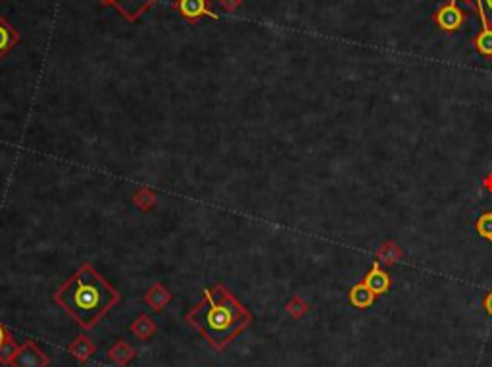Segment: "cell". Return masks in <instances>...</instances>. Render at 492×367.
I'll list each match as a JSON object with an SVG mask.
<instances>
[{"label": "cell", "mask_w": 492, "mask_h": 367, "mask_svg": "<svg viewBox=\"0 0 492 367\" xmlns=\"http://www.w3.org/2000/svg\"><path fill=\"white\" fill-rule=\"evenodd\" d=\"M487 189H489V191H491V193H492V177H491V179H489V181H487Z\"/></svg>", "instance_id": "24"}, {"label": "cell", "mask_w": 492, "mask_h": 367, "mask_svg": "<svg viewBox=\"0 0 492 367\" xmlns=\"http://www.w3.org/2000/svg\"><path fill=\"white\" fill-rule=\"evenodd\" d=\"M402 258V250L396 246L395 242H385L379 252H377V261L379 263H385V265H393L396 261Z\"/></svg>", "instance_id": "17"}, {"label": "cell", "mask_w": 492, "mask_h": 367, "mask_svg": "<svg viewBox=\"0 0 492 367\" xmlns=\"http://www.w3.org/2000/svg\"><path fill=\"white\" fill-rule=\"evenodd\" d=\"M482 6H484L487 16H489V21H492V0H482Z\"/></svg>", "instance_id": "22"}, {"label": "cell", "mask_w": 492, "mask_h": 367, "mask_svg": "<svg viewBox=\"0 0 492 367\" xmlns=\"http://www.w3.org/2000/svg\"><path fill=\"white\" fill-rule=\"evenodd\" d=\"M68 352L75 357L78 362L85 364V362H89V357H93V354L97 352V346L91 342V338H87L85 335H79L68 346Z\"/></svg>", "instance_id": "13"}, {"label": "cell", "mask_w": 492, "mask_h": 367, "mask_svg": "<svg viewBox=\"0 0 492 367\" xmlns=\"http://www.w3.org/2000/svg\"><path fill=\"white\" fill-rule=\"evenodd\" d=\"M220 4L223 6V10H227V12H235L239 6L242 4V0H220Z\"/></svg>", "instance_id": "20"}, {"label": "cell", "mask_w": 492, "mask_h": 367, "mask_svg": "<svg viewBox=\"0 0 492 367\" xmlns=\"http://www.w3.org/2000/svg\"><path fill=\"white\" fill-rule=\"evenodd\" d=\"M100 2H102V4H112V6L116 4V0H100Z\"/></svg>", "instance_id": "23"}, {"label": "cell", "mask_w": 492, "mask_h": 367, "mask_svg": "<svg viewBox=\"0 0 492 367\" xmlns=\"http://www.w3.org/2000/svg\"><path fill=\"white\" fill-rule=\"evenodd\" d=\"M129 331H131L139 340H148V338H152L156 335V323L152 321L150 316L141 313V316H137L135 321L129 325Z\"/></svg>", "instance_id": "14"}, {"label": "cell", "mask_w": 492, "mask_h": 367, "mask_svg": "<svg viewBox=\"0 0 492 367\" xmlns=\"http://www.w3.org/2000/svg\"><path fill=\"white\" fill-rule=\"evenodd\" d=\"M465 2L475 8L477 16H479V21H481V31H479L477 37H475V49L479 50L482 56L492 58V25L491 21H489L487 12H484L482 0H465Z\"/></svg>", "instance_id": "4"}, {"label": "cell", "mask_w": 492, "mask_h": 367, "mask_svg": "<svg viewBox=\"0 0 492 367\" xmlns=\"http://www.w3.org/2000/svg\"><path fill=\"white\" fill-rule=\"evenodd\" d=\"M50 357L35 340H25L18 346L16 354L12 357L10 367H49Z\"/></svg>", "instance_id": "3"}, {"label": "cell", "mask_w": 492, "mask_h": 367, "mask_svg": "<svg viewBox=\"0 0 492 367\" xmlns=\"http://www.w3.org/2000/svg\"><path fill=\"white\" fill-rule=\"evenodd\" d=\"M187 323L213 348L223 350L252 323L254 316L225 285H215L202 292V300L187 316Z\"/></svg>", "instance_id": "1"}, {"label": "cell", "mask_w": 492, "mask_h": 367, "mask_svg": "<svg viewBox=\"0 0 492 367\" xmlns=\"http://www.w3.org/2000/svg\"><path fill=\"white\" fill-rule=\"evenodd\" d=\"M285 309H287V313H289L292 319H302L309 311V304L302 298V296H292V298L287 302Z\"/></svg>", "instance_id": "18"}, {"label": "cell", "mask_w": 492, "mask_h": 367, "mask_svg": "<svg viewBox=\"0 0 492 367\" xmlns=\"http://www.w3.org/2000/svg\"><path fill=\"white\" fill-rule=\"evenodd\" d=\"M463 20H465V14L458 8V2L456 0H448L444 6H441L436 14H434V21L436 25L443 31L454 33L462 27Z\"/></svg>", "instance_id": "6"}, {"label": "cell", "mask_w": 492, "mask_h": 367, "mask_svg": "<svg viewBox=\"0 0 492 367\" xmlns=\"http://www.w3.org/2000/svg\"><path fill=\"white\" fill-rule=\"evenodd\" d=\"M175 10L183 16L185 20L191 23H198L202 18H212L218 20L220 16L210 8V0H177Z\"/></svg>", "instance_id": "5"}, {"label": "cell", "mask_w": 492, "mask_h": 367, "mask_svg": "<svg viewBox=\"0 0 492 367\" xmlns=\"http://www.w3.org/2000/svg\"><path fill=\"white\" fill-rule=\"evenodd\" d=\"M156 202H158V196H156V193L152 189L141 187V189L133 194V204H135L137 208H139L143 213L150 212V210L156 206Z\"/></svg>", "instance_id": "16"}, {"label": "cell", "mask_w": 492, "mask_h": 367, "mask_svg": "<svg viewBox=\"0 0 492 367\" xmlns=\"http://www.w3.org/2000/svg\"><path fill=\"white\" fill-rule=\"evenodd\" d=\"M375 294H373V290L367 287L366 283H358L354 285L350 292H348V300H350V304L358 309H366V308H371L373 304H375Z\"/></svg>", "instance_id": "10"}, {"label": "cell", "mask_w": 492, "mask_h": 367, "mask_svg": "<svg viewBox=\"0 0 492 367\" xmlns=\"http://www.w3.org/2000/svg\"><path fill=\"white\" fill-rule=\"evenodd\" d=\"M16 350H18V344H16L14 337H12V333L0 323V364L2 366H10Z\"/></svg>", "instance_id": "15"}, {"label": "cell", "mask_w": 492, "mask_h": 367, "mask_svg": "<svg viewBox=\"0 0 492 367\" xmlns=\"http://www.w3.org/2000/svg\"><path fill=\"white\" fill-rule=\"evenodd\" d=\"M174 300V294L167 290V287H164L162 283H154L150 289L146 290L145 294V302L148 308L152 311H162L164 308L169 306V302Z\"/></svg>", "instance_id": "8"}, {"label": "cell", "mask_w": 492, "mask_h": 367, "mask_svg": "<svg viewBox=\"0 0 492 367\" xmlns=\"http://www.w3.org/2000/svg\"><path fill=\"white\" fill-rule=\"evenodd\" d=\"M52 300L83 331H93L98 321L119 304L121 294L91 263H83L60 285Z\"/></svg>", "instance_id": "2"}, {"label": "cell", "mask_w": 492, "mask_h": 367, "mask_svg": "<svg viewBox=\"0 0 492 367\" xmlns=\"http://www.w3.org/2000/svg\"><path fill=\"white\" fill-rule=\"evenodd\" d=\"M477 233L484 237L487 241H492V212L482 213L477 222Z\"/></svg>", "instance_id": "19"}, {"label": "cell", "mask_w": 492, "mask_h": 367, "mask_svg": "<svg viewBox=\"0 0 492 367\" xmlns=\"http://www.w3.org/2000/svg\"><path fill=\"white\" fill-rule=\"evenodd\" d=\"M154 2L156 0H116L114 6L127 21H137L145 12L150 10Z\"/></svg>", "instance_id": "7"}, {"label": "cell", "mask_w": 492, "mask_h": 367, "mask_svg": "<svg viewBox=\"0 0 492 367\" xmlns=\"http://www.w3.org/2000/svg\"><path fill=\"white\" fill-rule=\"evenodd\" d=\"M135 348L127 344L126 340H117L114 346L108 350V357L116 367H127L135 359Z\"/></svg>", "instance_id": "12"}, {"label": "cell", "mask_w": 492, "mask_h": 367, "mask_svg": "<svg viewBox=\"0 0 492 367\" xmlns=\"http://www.w3.org/2000/svg\"><path fill=\"white\" fill-rule=\"evenodd\" d=\"M482 306H484V309H487V313L489 316H492V290L484 296V300H482Z\"/></svg>", "instance_id": "21"}, {"label": "cell", "mask_w": 492, "mask_h": 367, "mask_svg": "<svg viewBox=\"0 0 492 367\" xmlns=\"http://www.w3.org/2000/svg\"><path fill=\"white\" fill-rule=\"evenodd\" d=\"M369 289L373 290V294L379 296V294H385L386 290L390 289V277H388V273L385 270H381V263L379 261H373V265H371V270L369 273L366 275V279H364Z\"/></svg>", "instance_id": "9"}, {"label": "cell", "mask_w": 492, "mask_h": 367, "mask_svg": "<svg viewBox=\"0 0 492 367\" xmlns=\"http://www.w3.org/2000/svg\"><path fill=\"white\" fill-rule=\"evenodd\" d=\"M20 31L16 29V27H12L10 23L0 16V60L4 58L20 43Z\"/></svg>", "instance_id": "11"}]
</instances>
